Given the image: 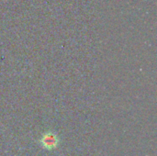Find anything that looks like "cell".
Returning a JSON list of instances; mask_svg holds the SVG:
<instances>
[{"instance_id": "cell-1", "label": "cell", "mask_w": 157, "mask_h": 156, "mask_svg": "<svg viewBox=\"0 0 157 156\" xmlns=\"http://www.w3.org/2000/svg\"><path fill=\"white\" fill-rule=\"evenodd\" d=\"M59 143H60V140H59L58 135L55 132H52V131L44 133L40 140V145L44 149L49 150V151L56 149L59 145Z\"/></svg>"}]
</instances>
